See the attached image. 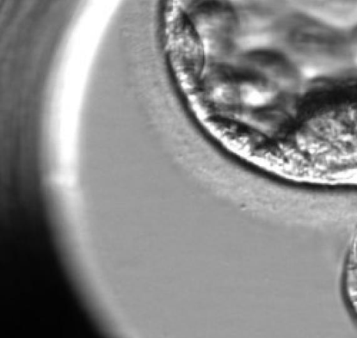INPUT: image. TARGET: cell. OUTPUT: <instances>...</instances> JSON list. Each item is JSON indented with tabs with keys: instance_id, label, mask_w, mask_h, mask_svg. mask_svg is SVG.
Segmentation results:
<instances>
[{
	"instance_id": "1",
	"label": "cell",
	"mask_w": 357,
	"mask_h": 338,
	"mask_svg": "<svg viewBox=\"0 0 357 338\" xmlns=\"http://www.w3.org/2000/svg\"><path fill=\"white\" fill-rule=\"evenodd\" d=\"M344 282L346 295L357 316V258L355 256L347 266Z\"/></svg>"
},
{
	"instance_id": "2",
	"label": "cell",
	"mask_w": 357,
	"mask_h": 338,
	"mask_svg": "<svg viewBox=\"0 0 357 338\" xmlns=\"http://www.w3.org/2000/svg\"><path fill=\"white\" fill-rule=\"evenodd\" d=\"M355 254H356V256L357 258V238H356V242H355Z\"/></svg>"
}]
</instances>
